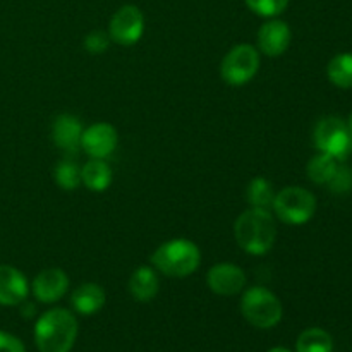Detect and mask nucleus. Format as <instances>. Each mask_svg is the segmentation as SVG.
Instances as JSON below:
<instances>
[{"label": "nucleus", "mask_w": 352, "mask_h": 352, "mask_svg": "<svg viewBox=\"0 0 352 352\" xmlns=\"http://www.w3.org/2000/svg\"><path fill=\"white\" fill-rule=\"evenodd\" d=\"M298 352H332L333 340L323 329H308L298 337L296 342Z\"/></svg>", "instance_id": "a211bd4d"}, {"label": "nucleus", "mask_w": 352, "mask_h": 352, "mask_svg": "<svg viewBox=\"0 0 352 352\" xmlns=\"http://www.w3.org/2000/svg\"><path fill=\"white\" fill-rule=\"evenodd\" d=\"M274 212L278 220L289 226H302L309 222L316 212V198L308 189L289 186L275 195Z\"/></svg>", "instance_id": "39448f33"}, {"label": "nucleus", "mask_w": 352, "mask_h": 352, "mask_svg": "<svg viewBox=\"0 0 352 352\" xmlns=\"http://www.w3.org/2000/svg\"><path fill=\"white\" fill-rule=\"evenodd\" d=\"M241 313L248 323L261 330L274 329L280 323L284 308L277 296L267 287L254 285L241 298Z\"/></svg>", "instance_id": "20e7f679"}, {"label": "nucleus", "mask_w": 352, "mask_h": 352, "mask_svg": "<svg viewBox=\"0 0 352 352\" xmlns=\"http://www.w3.org/2000/svg\"><path fill=\"white\" fill-rule=\"evenodd\" d=\"M21 315L24 316V318H30V316L34 315V305H31V302L28 301H23L21 302Z\"/></svg>", "instance_id": "bb28decb"}, {"label": "nucleus", "mask_w": 352, "mask_h": 352, "mask_svg": "<svg viewBox=\"0 0 352 352\" xmlns=\"http://www.w3.org/2000/svg\"><path fill=\"white\" fill-rule=\"evenodd\" d=\"M144 16L136 6H122L110 19L109 36L116 43L129 47L143 36Z\"/></svg>", "instance_id": "6e6552de"}, {"label": "nucleus", "mask_w": 352, "mask_h": 352, "mask_svg": "<svg viewBox=\"0 0 352 352\" xmlns=\"http://www.w3.org/2000/svg\"><path fill=\"white\" fill-rule=\"evenodd\" d=\"M105 291H103L98 284H91V282H86V284L79 285V287L72 292L71 298L74 311L82 316H89L98 313L100 309L105 306Z\"/></svg>", "instance_id": "2eb2a0df"}, {"label": "nucleus", "mask_w": 352, "mask_h": 352, "mask_svg": "<svg viewBox=\"0 0 352 352\" xmlns=\"http://www.w3.org/2000/svg\"><path fill=\"white\" fill-rule=\"evenodd\" d=\"M316 148L320 153H327L336 158L337 162L346 160L352 151V136L349 127L339 117H323L318 120L313 133Z\"/></svg>", "instance_id": "423d86ee"}, {"label": "nucleus", "mask_w": 352, "mask_h": 352, "mask_svg": "<svg viewBox=\"0 0 352 352\" xmlns=\"http://www.w3.org/2000/svg\"><path fill=\"white\" fill-rule=\"evenodd\" d=\"M160 291L157 270L153 267H140L129 278V292L136 301L150 302Z\"/></svg>", "instance_id": "dca6fc26"}, {"label": "nucleus", "mask_w": 352, "mask_h": 352, "mask_svg": "<svg viewBox=\"0 0 352 352\" xmlns=\"http://www.w3.org/2000/svg\"><path fill=\"white\" fill-rule=\"evenodd\" d=\"M30 294V284L17 268L0 265V305L19 306Z\"/></svg>", "instance_id": "ddd939ff"}, {"label": "nucleus", "mask_w": 352, "mask_h": 352, "mask_svg": "<svg viewBox=\"0 0 352 352\" xmlns=\"http://www.w3.org/2000/svg\"><path fill=\"white\" fill-rule=\"evenodd\" d=\"M332 192H347L352 189V172L349 168H346L344 165H339L337 172L333 174V177L329 182Z\"/></svg>", "instance_id": "393cba45"}, {"label": "nucleus", "mask_w": 352, "mask_h": 352, "mask_svg": "<svg viewBox=\"0 0 352 352\" xmlns=\"http://www.w3.org/2000/svg\"><path fill=\"white\" fill-rule=\"evenodd\" d=\"M351 172H352V170H351Z\"/></svg>", "instance_id": "c756f323"}, {"label": "nucleus", "mask_w": 352, "mask_h": 352, "mask_svg": "<svg viewBox=\"0 0 352 352\" xmlns=\"http://www.w3.org/2000/svg\"><path fill=\"white\" fill-rule=\"evenodd\" d=\"M291 28L287 23L278 19L267 21L258 31V48L268 57H278L291 45Z\"/></svg>", "instance_id": "f8f14e48"}, {"label": "nucleus", "mask_w": 352, "mask_h": 352, "mask_svg": "<svg viewBox=\"0 0 352 352\" xmlns=\"http://www.w3.org/2000/svg\"><path fill=\"white\" fill-rule=\"evenodd\" d=\"M55 181L65 191H74L81 184V168L72 160H62L55 167Z\"/></svg>", "instance_id": "4be33fe9"}, {"label": "nucleus", "mask_w": 352, "mask_h": 352, "mask_svg": "<svg viewBox=\"0 0 352 352\" xmlns=\"http://www.w3.org/2000/svg\"><path fill=\"white\" fill-rule=\"evenodd\" d=\"M337 168H339V162L336 158L327 153H318L309 160L306 170H308V177L315 184H329Z\"/></svg>", "instance_id": "412c9836"}, {"label": "nucleus", "mask_w": 352, "mask_h": 352, "mask_svg": "<svg viewBox=\"0 0 352 352\" xmlns=\"http://www.w3.org/2000/svg\"><path fill=\"white\" fill-rule=\"evenodd\" d=\"M81 182L89 191H105L112 184V168L103 158H91L81 167Z\"/></svg>", "instance_id": "f3484780"}, {"label": "nucleus", "mask_w": 352, "mask_h": 352, "mask_svg": "<svg viewBox=\"0 0 352 352\" xmlns=\"http://www.w3.org/2000/svg\"><path fill=\"white\" fill-rule=\"evenodd\" d=\"M201 263L199 248L189 239H172L158 246L151 254V267L162 275L174 278L195 274Z\"/></svg>", "instance_id": "7ed1b4c3"}, {"label": "nucleus", "mask_w": 352, "mask_h": 352, "mask_svg": "<svg viewBox=\"0 0 352 352\" xmlns=\"http://www.w3.org/2000/svg\"><path fill=\"white\" fill-rule=\"evenodd\" d=\"M260 69V54L250 43L236 45L227 52L220 65L222 79L230 86H243L256 76Z\"/></svg>", "instance_id": "0eeeda50"}, {"label": "nucleus", "mask_w": 352, "mask_h": 352, "mask_svg": "<svg viewBox=\"0 0 352 352\" xmlns=\"http://www.w3.org/2000/svg\"><path fill=\"white\" fill-rule=\"evenodd\" d=\"M268 352H291V351L284 349V347H274V349H270Z\"/></svg>", "instance_id": "cd10ccee"}, {"label": "nucleus", "mask_w": 352, "mask_h": 352, "mask_svg": "<svg viewBox=\"0 0 352 352\" xmlns=\"http://www.w3.org/2000/svg\"><path fill=\"white\" fill-rule=\"evenodd\" d=\"M0 352H26V349L17 337L0 330Z\"/></svg>", "instance_id": "a878e982"}, {"label": "nucleus", "mask_w": 352, "mask_h": 352, "mask_svg": "<svg viewBox=\"0 0 352 352\" xmlns=\"http://www.w3.org/2000/svg\"><path fill=\"white\" fill-rule=\"evenodd\" d=\"M82 131L85 129H82L79 119H76L74 116H69V113H62L54 120L52 140L57 148L67 151V153H74L81 146Z\"/></svg>", "instance_id": "4468645a"}, {"label": "nucleus", "mask_w": 352, "mask_h": 352, "mask_svg": "<svg viewBox=\"0 0 352 352\" xmlns=\"http://www.w3.org/2000/svg\"><path fill=\"white\" fill-rule=\"evenodd\" d=\"M246 199L251 208L270 210L275 199L274 186L265 177H254L246 189Z\"/></svg>", "instance_id": "6ab92c4d"}, {"label": "nucleus", "mask_w": 352, "mask_h": 352, "mask_svg": "<svg viewBox=\"0 0 352 352\" xmlns=\"http://www.w3.org/2000/svg\"><path fill=\"white\" fill-rule=\"evenodd\" d=\"M78 320L62 308L50 309L36 320L34 344L40 352H71L78 339Z\"/></svg>", "instance_id": "f03ea898"}, {"label": "nucleus", "mask_w": 352, "mask_h": 352, "mask_svg": "<svg viewBox=\"0 0 352 352\" xmlns=\"http://www.w3.org/2000/svg\"><path fill=\"white\" fill-rule=\"evenodd\" d=\"M347 127H349V133H351V136H352V113H351V117H349V122H347Z\"/></svg>", "instance_id": "c85d7f7f"}, {"label": "nucleus", "mask_w": 352, "mask_h": 352, "mask_svg": "<svg viewBox=\"0 0 352 352\" xmlns=\"http://www.w3.org/2000/svg\"><path fill=\"white\" fill-rule=\"evenodd\" d=\"M327 76L339 88H352V54L336 55L327 65Z\"/></svg>", "instance_id": "aec40b11"}, {"label": "nucleus", "mask_w": 352, "mask_h": 352, "mask_svg": "<svg viewBox=\"0 0 352 352\" xmlns=\"http://www.w3.org/2000/svg\"><path fill=\"white\" fill-rule=\"evenodd\" d=\"M234 234L241 250L248 254L261 256L274 248L277 223L270 210L250 208L237 217Z\"/></svg>", "instance_id": "f257e3e1"}, {"label": "nucleus", "mask_w": 352, "mask_h": 352, "mask_svg": "<svg viewBox=\"0 0 352 352\" xmlns=\"http://www.w3.org/2000/svg\"><path fill=\"white\" fill-rule=\"evenodd\" d=\"M119 134L112 124L96 122L82 131L81 148L91 158H107L116 151Z\"/></svg>", "instance_id": "9d476101"}, {"label": "nucleus", "mask_w": 352, "mask_h": 352, "mask_svg": "<svg viewBox=\"0 0 352 352\" xmlns=\"http://www.w3.org/2000/svg\"><path fill=\"white\" fill-rule=\"evenodd\" d=\"M69 289V277L60 268H47L34 277L31 284L34 298L40 302H57Z\"/></svg>", "instance_id": "9b49d317"}, {"label": "nucleus", "mask_w": 352, "mask_h": 352, "mask_svg": "<svg viewBox=\"0 0 352 352\" xmlns=\"http://www.w3.org/2000/svg\"><path fill=\"white\" fill-rule=\"evenodd\" d=\"M206 284L210 291L217 296H236L246 285V274L234 263L213 265L206 274Z\"/></svg>", "instance_id": "1a4fd4ad"}, {"label": "nucleus", "mask_w": 352, "mask_h": 352, "mask_svg": "<svg viewBox=\"0 0 352 352\" xmlns=\"http://www.w3.org/2000/svg\"><path fill=\"white\" fill-rule=\"evenodd\" d=\"M110 36L105 33V31H91V33L86 34L85 38V48L86 52H89L91 55H100L109 48L110 45Z\"/></svg>", "instance_id": "b1692460"}, {"label": "nucleus", "mask_w": 352, "mask_h": 352, "mask_svg": "<svg viewBox=\"0 0 352 352\" xmlns=\"http://www.w3.org/2000/svg\"><path fill=\"white\" fill-rule=\"evenodd\" d=\"M248 7L261 17H275L284 12L289 0H246Z\"/></svg>", "instance_id": "5701e85b"}]
</instances>
